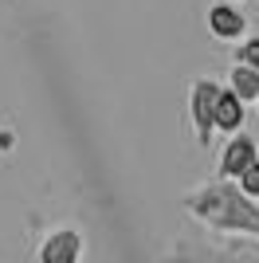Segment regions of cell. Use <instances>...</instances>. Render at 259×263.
I'll return each instance as SVG.
<instances>
[{
  "label": "cell",
  "instance_id": "obj_6",
  "mask_svg": "<svg viewBox=\"0 0 259 263\" xmlns=\"http://www.w3.org/2000/svg\"><path fill=\"white\" fill-rule=\"evenodd\" d=\"M244 122H248V102H239L236 90L220 87L216 102H212V126L220 134H236V130H244Z\"/></svg>",
  "mask_w": 259,
  "mask_h": 263
},
{
  "label": "cell",
  "instance_id": "obj_2",
  "mask_svg": "<svg viewBox=\"0 0 259 263\" xmlns=\"http://www.w3.org/2000/svg\"><path fill=\"white\" fill-rule=\"evenodd\" d=\"M216 90H220L216 79H196L193 87H189V122H193V134H196V145H200V149L212 145V134H216V126H212Z\"/></svg>",
  "mask_w": 259,
  "mask_h": 263
},
{
  "label": "cell",
  "instance_id": "obj_3",
  "mask_svg": "<svg viewBox=\"0 0 259 263\" xmlns=\"http://www.w3.org/2000/svg\"><path fill=\"white\" fill-rule=\"evenodd\" d=\"M86 252V236L75 224H63V228H51L35 248V259L40 263H79Z\"/></svg>",
  "mask_w": 259,
  "mask_h": 263
},
{
  "label": "cell",
  "instance_id": "obj_11",
  "mask_svg": "<svg viewBox=\"0 0 259 263\" xmlns=\"http://www.w3.org/2000/svg\"><path fill=\"white\" fill-rule=\"evenodd\" d=\"M255 106H259V95H255Z\"/></svg>",
  "mask_w": 259,
  "mask_h": 263
},
{
  "label": "cell",
  "instance_id": "obj_9",
  "mask_svg": "<svg viewBox=\"0 0 259 263\" xmlns=\"http://www.w3.org/2000/svg\"><path fill=\"white\" fill-rule=\"evenodd\" d=\"M236 185H239V193H248L251 200H259V157L248 165V169L236 173Z\"/></svg>",
  "mask_w": 259,
  "mask_h": 263
},
{
  "label": "cell",
  "instance_id": "obj_8",
  "mask_svg": "<svg viewBox=\"0 0 259 263\" xmlns=\"http://www.w3.org/2000/svg\"><path fill=\"white\" fill-rule=\"evenodd\" d=\"M236 63H248V67H255L259 71V35H239L236 40Z\"/></svg>",
  "mask_w": 259,
  "mask_h": 263
},
{
  "label": "cell",
  "instance_id": "obj_10",
  "mask_svg": "<svg viewBox=\"0 0 259 263\" xmlns=\"http://www.w3.org/2000/svg\"><path fill=\"white\" fill-rule=\"evenodd\" d=\"M12 149H16V130L0 122V154H12Z\"/></svg>",
  "mask_w": 259,
  "mask_h": 263
},
{
  "label": "cell",
  "instance_id": "obj_5",
  "mask_svg": "<svg viewBox=\"0 0 259 263\" xmlns=\"http://www.w3.org/2000/svg\"><path fill=\"white\" fill-rule=\"evenodd\" d=\"M255 157H259L255 138H248L244 130H236V134H232V138L224 142V149H220V161H216V177H232V181H236V173H239V169H248Z\"/></svg>",
  "mask_w": 259,
  "mask_h": 263
},
{
  "label": "cell",
  "instance_id": "obj_1",
  "mask_svg": "<svg viewBox=\"0 0 259 263\" xmlns=\"http://www.w3.org/2000/svg\"><path fill=\"white\" fill-rule=\"evenodd\" d=\"M184 212L205 224L208 232H220V236H259V204L239 193V185L232 177H212L205 185L189 189L181 197Z\"/></svg>",
  "mask_w": 259,
  "mask_h": 263
},
{
  "label": "cell",
  "instance_id": "obj_7",
  "mask_svg": "<svg viewBox=\"0 0 259 263\" xmlns=\"http://www.w3.org/2000/svg\"><path fill=\"white\" fill-rule=\"evenodd\" d=\"M228 90H236L239 102H255L259 95V71L248 63H232V71H228Z\"/></svg>",
  "mask_w": 259,
  "mask_h": 263
},
{
  "label": "cell",
  "instance_id": "obj_4",
  "mask_svg": "<svg viewBox=\"0 0 259 263\" xmlns=\"http://www.w3.org/2000/svg\"><path fill=\"white\" fill-rule=\"evenodd\" d=\"M208 32L224 44H236L248 32V16L239 12L236 0H216V4H208Z\"/></svg>",
  "mask_w": 259,
  "mask_h": 263
}]
</instances>
